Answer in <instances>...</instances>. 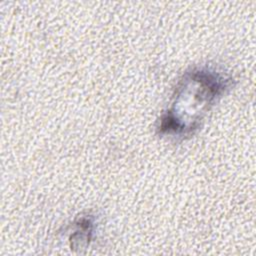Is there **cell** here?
<instances>
[{"label":"cell","mask_w":256,"mask_h":256,"mask_svg":"<svg viewBox=\"0 0 256 256\" xmlns=\"http://www.w3.org/2000/svg\"><path fill=\"white\" fill-rule=\"evenodd\" d=\"M233 78L213 66H198L187 71L177 84L169 108L157 126L164 136L186 138L201 126L207 112L233 86Z\"/></svg>","instance_id":"cell-1"},{"label":"cell","mask_w":256,"mask_h":256,"mask_svg":"<svg viewBox=\"0 0 256 256\" xmlns=\"http://www.w3.org/2000/svg\"><path fill=\"white\" fill-rule=\"evenodd\" d=\"M93 218L87 216L80 218L75 223V230L70 238L73 248H78L84 243L86 245L89 243L93 232Z\"/></svg>","instance_id":"cell-2"}]
</instances>
